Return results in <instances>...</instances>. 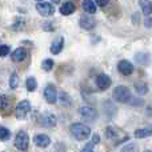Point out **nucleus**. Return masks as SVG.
Instances as JSON below:
<instances>
[{
    "instance_id": "20",
    "label": "nucleus",
    "mask_w": 152,
    "mask_h": 152,
    "mask_svg": "<svg viewBox=\"0 0 152 152\" xmlns=\"http://www.w3.org/2000/svg\"><path fill=\"white\" fill-rule=\"evenodd\" d=\"M139 4H140V7H142V12L144 13L145 16L152 13V1H140Z\"/></svg>"
},
{
    "instance_id": "6",
    "label": "nucleus",
    "mask_w": 152,
    "mask_h": 152,
    "mask_svg": "<svg viewBox=\"0 0 152 152\" xmlns=\"http://www.w3.org/2000/svg\"><path fill=\"white\" fill-rule=\"evenodd\" d=\"M36 10L37 12L40 13L42 16H45V18H50V16L53 15L55 12V8L51 3L48 1H37L36 3Z\"/></svg>"
},
{
    "instance_id": "15",
    "label": "nucleus",
    "mask_w": 152,
    "mask_h": 152,
    "mask_svg": "<svg viewBox=\"0 0 152 152\" xmlns=\"http://www.w3.org/2000/svg\"><path fill=\"white\" fill-rule=\"evenodd\" d=\"M135 136H136L137 139H145V137H148V136H152V124H148L144 128L136 129V131H135Z\"/></svg>"
},
{
    "instance_id": "2",
    "label": "nucleus",
    "mask_w": 152,
    "mask_h": 152,
    "mask_svg": "<svg viewBox=\"0 0 152 152\" xmlns=\"http://www.w3.org/2000/svg\"><path fill=\"white\" fill-rule=\"evenodd\" d=\"M113 99L119 103H127V104H128L132 99V95L127 87L118 86L115 89H113Z\"/></svg>"
},
{
    "instance_id": "8",
    "label": "nucleus",
    "mask_w": 152,
    "mask_h": 152,
    "mask_svg": "<svg viewBox=\"0 0 152 152\" xmlns=\"http://www.w3.org/2000/svg\"><path fill=\"white\" fill-rule=\"evenodd\" d=\"M44 97H45V100H47V103H50V104H55V103L58 102V92H56V88L52 84L45 87Z\"/></svg>"
},
{
    "instance_id": "27",
    "label": "nucleus",
    "mask_w": 152,
    "mask_h": 152,
    "mask_svg": "<svg viewBox=\"0 0 152 152\" xmlns=\"http://www.w3.org/2000/svg\"><path fill=\"white\" fill-rule=\"evenodd\" d=\"M135 151H136V145H135L134 143H129V144L124 145L120 152H135Z\"/></svg>"
},
{
    "instance_id": "14",
    "label": "nucleus",
    "mask_w": 152,
    "mask_h": 152,
    "mask_svg": "<svg viewBox=\"0 0 152 152\" xmlns=\"http://www.w3.org/2000/svg\"><path fill=\"white\" fill-rule=\"evenodd\" d=\"M79 24H80L81 28L87 29V31H89V29H92L95 27V20L91 18V16L88 15H83L80 18V20H79Z\"/></svg>"
},
{
    "instance_id": "36",
    "label": "nucleus",
    "mask_w": 152,
    "mask_h": 152,
    "mask_svg": "<svg viewBox=\"0 0 152 152\" xmlns=\"http://www.w3.org/2000/svg\"><path fill=\"white\" fill-rule=\"evenodd\" d=\"M145 152H152V151H145Z\"/></svg>"
},
{
    "instance_id": "23",
    "label": "nucleus",
    "mask_w": 152,
    "mask_h": 152,
    "mask_svg": "<svg viewBox=\"0 0 152 152\" xmlns=\"http://www.w3.org/2000/svg\"><path fill=\"white\" fill-rule=\"evenodd\" d=\"M19 84H20V79H19V76L16 72H13L12 75H11V77H10V87L11 88H18L19 87Z\"/></svg>"
},
{
    "instance_id": "4",
    "label": "nucleus",
    "mask_w": 152,
    "mask_h": 152,
    "mask_svg": "<svg viewBox=\"0 0 152 152\" xmlns=\"http://www.w3.org/2000/svg\"><path fill=\"white\" fill-rule=\"evenodd\" d=\"M28 144H29V136L26 131H20L18 132L15 137V147L20 151H27L28 148Z\"/></svg>"
},
{
    "instance_id": "3",
    "label": "nucleus",
    "mask_w": 152,
    "mask_h": 152,
    "mask_svg": "<svg viewBox=\"0 0 152 152\" xmlns=\"http://www.w3.org/2000/svg\"><path fill=\"white\" fill-rule=\"evenodd\" d=\"M39 124L42 127H44V128H53L58 124V119L52 112L45 111L39 116Z\"/></svg>"
},
{
    "instance_id": "32",
    "label": "nucleus",
    "mask_w": 152,
    "mask_h": 152,
    "mask_svg": "<svg viewBox=\"0 0 152 152\" xmlns=\"http://www.w3.org/2000/svg\"><path fill=\"white\" fill-rule=\"evenodd\" d=\"M144 26L147 27V28H152V18H147L144 20Z\"/></svg>"
},
{
    "instance_id": "13",
    "label": "nucleus",
    "mask_w": 152,
    "mask_h": 152,
    "mask_svg": "<svg viewBox=\"0 0 152 152\" xmlns=\"http://www.w3.org/2000/svg\"><path fill=\"white\" fill-rule=\"evenodd\" d=\"M63 47H64V39H63V36H59L51 44V52L53 55H59L61 52V50H63Z\"/></svg>"
},
{
    "instance_id": "29",
    "label": "nucleus",
    "mask_w": 152,
    "mask_h": 152,
    "mask_svg": "<svg viewBox=\"0 0 152 152\" xmlns=\"http://www.w3.org/2000/svg\"><path fill=\"white\" fill-rule=\"evenodd\" d=\"M10 51H11V48H10V45H5V44H3L1 47H0V55L4 58V56H7L8 53H10Z\"/></svg>"
},
{
    "instance_id": "11",
    "label": "nucleus",
    "mask_w": 152,
    "mask_h": 152,
    "mask_svg": "<svg viewBox=\"0 0 152 152\" xmlns=\"http://www.w3.org/2000/svg\"><path fill=\"white\" fill-rule=\"evenodd\" d=\"M34 143L40 148H45L51 144V139L48 137V135H44V134H37L35 135L34 137Z\"/></svg>"
},
{
    "instance_id": "1",
    "label": "nucleus",
    "mask_w": 152,
    "mask_h": 152,
    "mask_svg": "<svg viewBox=\"0 0 152 152\" xmlns=\"http://www.w3.org/2000/svg\"><path fill=\"white\" fill-rule=\"evenodd\" d=\"M71 134L76 140H86L91 135V128L84 123H74L71 124Z\"/></svg>"
},
{
    "instance_id": "30",
    "label": "nucleus",
    "mask_w": 152,
    "mask_h": 152,
    "mask_svg": "<svg viewBox=\"0 0 152 152\" xmlns=\"http://www.w3.org/2000/svg\"><path fill=\"white\" fill-rule=\"evenodd\" d=\"M92 145H94L92 143H88L87 145H84V147L81 148L80 152H94V148H92Z\"/></svg>"
},
{
    "instance_id": "16",
    "label": "nucleus",
    "mask_w": 152,
    "mask_h": 152,
    "mask_svg": "<svg viewBox=\"0 0 152 152\" xmlns=\"http://www.w3.org/2000/svg\"><path fill=\"white\" fill-rule=\"evenodd\" d=\"M105 134H107L108 139H110V140H115L116 143H119V139H118L119 135H124L121 129H118V128H115V127H108L107 131H105Z\"/></svg>"
},
{
    "instance_id": "12",
    "label": "nucleus",
    "mask_w": 152,
    "mask_h": 152,
    "mask_svg": "<svg viewBox=\"0 0 152 152\" xmlns=\"http://www.w3.org/2000/svg\"><path fill=\"white\" fill-rule=\"evenodd\" d=\"M118 69L120 74L128 76L134 72V66H132V63L128 60H121V61H119V64H118Z\"/></svg>"
},
{
    "instance_id": "18",
    "label": "nucleus",
    "mask_w": 152,
    "mask_h": 152,
    "mask_svg": "<svg viewBox=\"0 0 152 152\" xmlns=\"http://www.w3.org/2000/svg\"><path fill=\"white\" fill-rule=\"evenodd\" d=\"M83 10L87 13H95L96 12V1H91V0H86L83 1Z\"/></svg>"
},
{
    "instance_id": "26",
    "label": "nucleus",
    "mask_w": 152,
    "mask_h": 152,
    "mask_svg": "<svg viewBox=\"0 0 152 152\" xmlns=\"http://www.w3.org/2000/svg\"><path fill=\"white\" fill-rule=\"evenodd\" d=\"M0 136H1V140H3V142H5V140L10 139L11 131H10L8 128H5V127H0Z\"/></svg>"
},
{
    "instance_id": "10",
    "label": "nucleus",
    "mask_w": 152,
    "mask_h": 152,
    "mask_svg": "<svg viewBox=\"0 0 152 152\" xmlns=\"http://www.w3.org/2000/svg\"><path fill=\"white\" fill-rule=\"evenodd\" d=\"M27 55H28V52H27L26 48L19 47V48H16V50L13 51L12 53H11V59H12V61H16V63H20V61L26 60Z\"/></svg>"
},
{
    "instance_id": "35",
    "label": "nucleus",
    "mask_w": 152,
    "mask_h": 152,
    "mask_svg": "<svg viewBox=\"0 0 152 152\" xmlns=\"http://www.w3.org/2000/svg\"><path fill=\"white\" fill-rule=\"evenodd\" d=\"M147 112H148V113H152V105H151V107H148V108H147Z\"/></svg>"
},
{
    "instance_id": "31",
    "label": "nucleus",
    "mask_w": 152,
    "mask_h": 152,
    "mask_svg": "<svg viewBox=\"0 0 152 152\" xmlns=\"http://www.w3.org/2000/svg\"><path fill=\"white\" fill-rule=\"evenodd\" d=\"M8 107V100L7 97H5V95H1V108L4 110V108Z\"/></svg>"
},
{
    "instance_id": "5",
    "label": "nucleus",
    "mask_w": 152,
    "mask_h": 152,
    "mask_svg": "<svg viewBox=\"0 0 152 152\" xmlns=\"http://www.w3.org/2000/svg\"><path fill=\"white\" fill-rule=\"evenodd\" d=\"M31 111V103L28 100H21L20 103H18L15 110V115L18 119H24Z\"/></svg>"
},
{
    "instance_id": "34",
    "label": "nucleus",
    "mask_w": 152,
    "mask_h": 152,
    "mask_svg": "<svg viewBox=\"0 0 152 152\" xmlns=\"http://www.w3.org/2000/svg\"><path fill=\"white\" fill-rule=\"evenodd\" d=\"M108 1H100V0H96V5H102V7H104V5H107Z\"/></svg>"
},
{
    "instance_id": "9",
    "label": "nucleus",
    "mask_w": 152,
    "mask_h": 152,
    "mask_svg": "<svg viewBox=\"0 0 152 152\" xmlns=\"http://www.w3.org/2000/svg\"><path fill=\"white\" fill-rule=\"evenodd\" d=\"M112 84V80H111L110 76H107L105 74H102L96 77V86L99 89H107L111 87Z\"/></svg>"
},
{
    "instance_id": "24",
    "label": "nucleus",
    "mask_w": 152,
    "mask_h": 152,
    "mask_svg": "<svg viewBox=\"0 0 152 152\" xmlns=\"http://www.w3.org/2000/svg\"><path fill=\"white\" fill-rule=\"evenodd\" d=\"M59 100H60V103L63 105H66V107L71 105V97H69V95L67 94V92H61V94L59 95Z\"/></svg>"
},
{
    "instance_id": "28",
    "label": "nucleus",
    "mask_w": 152,
    "mask_h": 152,
    "mask_svg": "<svg viewBox=\"0 0 152 152\" xmlns=\"http://www.w3.org/2000/svg\"><path fill=\"white\" fill-rule=\"evenodd\" d=\"M128 104H129V105H132V107H140V105L143 104V100H142V99H137V97H134V96H132L131 102H129Z\"/></svg>"
},
{
    "instance_id": "21",
    "label": "nucleus",
    "mask_w": 152,
    "mask_h": 152,
    "mask_svg": "<svg viewBox=\"0 0 152 152\" xmlns=\"http://www.w3.org/2000/svg\"><path fill=\"white\" fill-rule=\"evenodd\" d=\"M26 87H27V91H29V92H34L35 89L37 88V81H36V79L35 77H28L27 79V81H26Z\"/></svg>"
},
{
    "instance_id": "17",
    "label": "nucleus",
    "mask_w": 152,
    "mask_h": 152,
    "mask_svg": "<svg viewBox=\"0 0 152 152\" xmlns=\"http://www.w3.org/2000/svg\"><path fill=\"white\" fill-rule=\"evenodd\" d=\"M75 10H76V7H75L74 3H72V1H66V3H63V4H61L60 13H61V15H64V16H68V15H71V13H74Z\"/></svg>"
},
{
    "instance_id": "33",
    "label": "nucleus",
    "mask_w": 152,
    "mask_h": 152,
    "mask_svg": "<svg viewBox=\"0 0 152 152\" xmlns=\"http://www.w3.org/2000/svg\"><path fill=\"white\" fill-rule=\"evenodd\" d=\"M99 142H100V136L97 134H95L94 136H92V144H97Z\"/></svg>"
},
{
    "instance_id": "7",
    "label": "nucleus",
    "mask_w": 152,
    "mask_h": 152,
    "mask_svg": "<svg viewBox=\"0 0 152 152\" xmlns=\"http://www.w3.org/2000/svg\"><path fill=\"white\" fill-rule=\"evenodd\" d=\"M79 113H80L81 119L84 121H89L91 123V121H95L97 119V112L91 107H81L79 110Z\"/></svg>"
},
{
    "instance_id": "19",
    "label": "nucleus",
    "mask_w": 152,
    "mask_h": 152,
    "mask_svg": "<svg viewBox=\"0 0 152 152\" xmlns=\"http://www.w3.org/2000/svg\"><path fill=\"white\" fill-rule=\"evenodd\" d=\"M134 87L139 95H145L148 92V86L144 83V81H136Z\"/></svg>"
},
{
    "instance_id": "22",
    "label": "nucleus",
    "mask_w": 152,
    "mask_h": 152,
    "mask_svg": "<svg viewBox=\"0 0 152 152\" xmlns=\"http://www.w3.org/2000/svg\"><path fill=\"white\" fill-rule=\"evenodd\" d=\"M135 59H136V61L140 64H148V61H150V55L144 53V52H140V53L135 55Z\"/></svg>"
},
{
    "instance_id": "25",
    "label": "nucleus",
    "mask_w": 152,
    "mask_h": 152,
    "mask_svg": "<svg viewBox=\"0 0 152 152\" xmlns=\"http://www.w3.org/2000/svg\"><path fill=\"white\" fill-rule=\"evenodd\" d=\"M53 66H55V61H53L52 59H45L42 63V68L44 69V71H51V69L53 68Z\"/></svg>"
}]
</instances>
